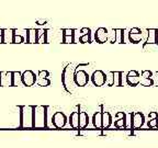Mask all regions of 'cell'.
I'll list each match as a JSON object with an SVG mask.
<instances>
[{"mask_svg": "<svg viewBox=\"0 0 158 148\" xmlns=\"http://www.w3.org/2000/svg\"><path fill=\"white\" fill-rule=\"evenodd\" d=\"M47 105H34L33 111V128H47Z\"/></svg>", "mask_w": 158, "mask_h": 148, "instance_id": "1", "label": "cell"}, {"mask_svg": "<svg viewBox=\"0 0 158 148\" xmlns=\"http://www.w3.org/2000/svg\"><path fill=\"white\" fill-rule=\"evenodd\" d=\"M20 128H33L34 105H20Z\"/></svg>", "mask_w": 158, "mask_h": 148, "instance_id": "2", "label": "cell"}, {"mask_svg": "<svg viewBox=\"0 0 158 148\" xmlns=\"http://www.w3.org/2000/svg\"><path fill=\"white\" fill-rule=\"evenodd\" d=\"M74 74H75V69L72 67V65L69 64L67 65L64 68L62 72V82L63 86H64L65 90L69 93H72V87L75 84L74 81Z\"/></svg>", "mask_w": 158, "mask_h": 148, "instance_id": "3", "label": "cell"}, {"mask_svg": "<svg viewBox=\"0 0 158 148\" xmlns=\"http://www.w3.org/2000/svg\"><path fill=\"white\" fill-rule=\"evenodd\" d=\"M89 79L90 78H89L88 72L82 70V69H79V67L77 66V68L75 69V74H74L75 84L78 87H85L88 84Z\"/></svg>", "mask_w": 158, "mask_h": 148, "instance_id": "4", "label": "cell"}, {"mask_svg": "<svg viewBox=\"0 0 158 148\" xmlns=\"http://www.w3.org/2000/svg\"><path fill=\"white\" fill-rule=\"evenodd\" d=\"M21 79H22V84L25 87H32L36 84V79L37 76L35 75L34 72L32 70H25V72H22V76H21Z\"/></svg>", "mask_w": 158, "mask_h": 148, "instance_id": "5", "label": "cell"}, {"mask_svg": "<svg viewBox=\"0 0 158 148\" xmlns=\"http://www.w3.org/2000/svg\"><path fill=\"white\" fill-rule=\"evenodd\" d=\"M91 81L96 87H102L106 82V74L100 69L96 70L91 76Z\"/></svg>", "mask_w": 158, "mask_h": 148, "instance_id": "6", "label": "cell"}, {"mask_svg": "<svg viewBox=\"0 0 158 148\" xmlns=\"http://www.w3.org/2000/svg\"><path fill=\"white\" fill-rule=\"evenodd\" d=\"M67 123V117L63 112H55L52 116V124L55 128H63Z\"/></svg>", "mask_w": 158, "mask_h": 148, "instance_id": "7", "label": "cell"}, {"mask_svg": "<svg viewBox=\"0 0 158 148\" xmlns=\"http://www.w3.org/2000/svg\"><path fill=\"white\" fill-rule=\"evenodd\" d=\"M108 30L106 27H99L97 29L96 33H94V39H96V42L100 43V44H103L108 41Z\"/></svg>", "mask_w": 158, "mask_h": 148, "instance_id": "8", "label": "cell"}, {"mask_svg": "<svg viewBox=\"0 0 158 148\" xmlns=\"http://www.w3.org/2000/svg\"><path fill=\"white\" fill-rule=\"evenodd\" d=\"M62 42L63 43H76L75 39V30L63 29L62 30Z\"/></svg>", "mask_w": 158, "mask_h": 148, "instance_id": "9", "label": "cell"}, {"mask_svg": "<svg viewBox=\"0 0 158 148\" xmlns=\"http://www.w3.org/2000/svg\"><path fill=\"white\" fill-rule=\"evenodd\" d=\"M131 118L133 128H139L144 124V121H145L143 113H141V112H134V113H132Z\"/></svg>", "mask_w": 158, "mask_h": 148, "instance_id": "10", "label": "cell"}, {"mask_svg": "<svg viewBox=\"0 0 158 148\" xmlns=\"http://www.w3.org/2000/svg\"><path fill=\"white\" fill-rule=\"evenodd\" d=\"M142 30H139L138 27H133V29L130 31L128 33V39L132 43L134 44H137L142 41Z\"/></svg>", "mask_w": 158, "mask_h": 148, "instance_id": "11", "label": "cell"}, {"mask_svg": "<svg viewBox=\"0 0 158 148\" xmlns=\"http://www.w3.org/2000/svg\"><path fill=\"white\" fill-rule=\"evenodd\" d=\"M126 81L130 86H137L139 82H141V77H139V74L136 70H132L127 74L126 76Z\"/></svg>", "mask_w": 158, "mask_h": 148, "instance_id": "12", "label": "cell"}, {"mask_svg": "<svg viewBox=\"0 0 158 148\" xmlns=\"http://www.w3.org/2000/svg\"><path fill=\"white\" fill-rule=\"evenodd\" d=\"M25 43H37V30L36 29L25 30Z\"/></svg>", "mask_w": 158, "mask_h": 148, "instance_id": "13", "label": "cell"}, {"mask_svg": "<svg viewBox=\"0 0 158 148\" xmlns=\"http://www.w3.org/2000/svg\"><path fill=\"white\" fill-rule=\"evenodd\" d=\"M1 87H12V72H1Z\"/></svg>", "mask_w": 158, "mask_h": 148, "instance_id": "14", "label": "cell"}, {"mask_svg": "<svg viewBox=\"0 0 158 148\" xmlns=\"http://www.w3.org/2000/svg\"><path fill=\"white\" fill-rule=\"evenodd\" d=\"M81 35L79 36V42L80 43H90L91 42V33H90V29L88 27H82L80 30Z\"/></svg>", "mask_w": 158, "mask_h": 148, "instance_id": "15", "label": "cell"}, {"mask_svg": "<svg viewBox=\"0 0 158 148\" xmlns=\"http://www.w3.org/2000/svg\"><path fill=\"white\" fill-rule=\"evenodd\" d=\"M116 116H118V120H116L115 123H114V126H115L116 128L126 127V115L125 114L122 113V112H118V113L116 114Z\"/></svg>", "mask_w": 158, "mask_h": 148, "instance_id": "16", "label": "cell"}, {"mask_svg": "<svg viewBox=\"0 0 158 148\" xmlns=\"http://www.w3.org/2000/svg\"><path fill=\"white\" fill-rule=\"evenodd\" d=\"M15 29H3V43H13Z\"/></svg>", "mask_w": 158, "mask_h": 148, "instance_id": "17", "label": "cell"}, {"mask_svg": "<svg viewBox=\"0 0 158 148\" xmlns=\"http://www.w3.org/2000/svg\"><path fill=\"white\" fill-rule=\"evenodd\" d=\"M112 124V116L109 112H102V128L106 130Z\"/></svg>", "mask_w": 158, "mask_h": 148, "instance_id": "18", "label": "cell"}, {"mask_svg": "<svg viewBox=\"0 0 158 148\" xmlns=\"http://www.w3.org/2000/svg\"><path fill=\"white\" fill-rule=\"evenodd\" d=\"M89 124V115L87 112L79 113V128H86Z\"/></svg>", "mask_w": 158, "mask_h": 148, "instance_id": "19", "label": "cell"}, {"mask_svg": "<svg viewBox=\"0 0 158 148\" xmlns=\"http://www.w3.org/2000/svg\"><path fill=\"white\" fill-rule=\"evenodd\" d=\"M102 112H97L94 114V117H92V123L94 126L98 130H102Z\"/></svg>", "mask_w": 158, "mask_h": 148, "instance_id": "20", "label": "cell"}, {"mask_svg": "<svg viewBox=\"0 0 158 148\" xmlns=\"http://www.w3.org/2000/svg\"><path fill=\"white\" fill-rule=\"evenodd\" d=\"M69 124L73 128H79V112H73L69 116Z\"/></svg>", "mask_w": 158, "mask_h": 148, "instance_id": "21", "label": "cell"}, {"mask_svg": "<svg viewBox=\"0 0 158 148\" xmlns=\"http://www.w3.org/2000/svg\"><path fill=\"white\" fill-rule=\"evenodd\" d=\"M146 44H158L157 42V30L149 29L148 30V39Z\"/></svg>", "mask_w": 158, "mask_h": 148, "instance_id": "22", "label": "cell"}, {"mask_svg": "<svg viewBox=\"0 0 158 148\" xmlns=\"http://www.w3.org/2000/svg\"><path fill=\"white\" fill-rule=\"evenodd\" d=\"M142 77L145 81L141 82L144 86H152L153 84V80H152V72L149 70H143L142 72Z\"/></svg>", "mask_w": 158, "mask_h": 148, "instance_id": "23", "label": "cell"}, {"mask_svg": "<svg viewBox=\"0 0 158 148\" xmlns=\"http://www.w3.org/2000/svg\"><path fill=\"white\" fill-rule=\"evenodd\" d=\"M37 43H48L47 30H37Z\"/></svg>", "mask_w": 158, "mask_h": 148, "instance_id": "24", "label": "cell"}, {"mask_svg": "<svg viewBox=\"0 0 158 148\" xmlns=\"http://www.w3.org/2000/svg\"><path fill=\"white\" fill-rule=\"evenodd\" d=\"M22 72H12V87H18L20 84H22Z\"/></svg>", "mask_w": 158, "mask_h": 148, "instance_id": "25", "label": "cell"}, {"mask_svg": "<svg viewBox=\"0 0 158 148\" xmlns=\"http://www.w3.org/2000/svg\"><path fill=\"white\" fill-rule=\"evenodd\" d=\"M114 39H113V42L115 41V42L118 43H123L124 42V30L122 29H115L114 30Z\"/></svg>", "mask_w": 158, "mask_h": 148, "instance_id": "26", "label": "cell"}, {"mask_svg": "<svg viewBox=\"0 0 158 148\" xmlns=\"http://www.w3.org/2000/svg\"><path fill=\"white\" fill-rule=\"evenodd\" d=\"M149 117H151L152 120L148 122V126H149V127H157L158 126V114L156 113V112H151V113H149Z\"/></svg>", "mask_w": 158, "mask_h": 148, "instance_id": "27", "label": "cell"}, {"mask_svg": "<svg viewBox=\"0 0 158 148\" xmlns=\"http://www.w3.org/2000/svg\"><path fill=\"white\" fill-rule=\"evenodd\" d=\"M122 72H113V78H114V86H122Z\"/></svg>", "mask_w": 158, "mask_h": 148, "instance_id": "28", "label": "cell"}, {"mask_svg": "<svg viewBox=\"0 0 158 148\" xmlns=\"http://www.w3.org/2000/svg\"><path fill=\"white\" fill-rule=\"evenodd\" d=\"M13 43H25V39L20 33H18V30L15 29V36H13Z\"/></svg>", "mask_w": 158, "mask_h": 148, "instance_id": "29", "label": "cell"}, {"mask_svg": "<svg viewBox=\"0 0 158 148\" xmlns=\"http://www.w3.org/2000/svg\"><path fill=\"white\" fill-rule=\"evenodd\" d=\"M108 86H114V78H113V72H110L109 74H106V82Z\"/></svg>", "mask_w": 158, "mask_h": 148, "instance_id": "30", "label": "cell"}, {"mask_svg": "<svg viewBox=\"0 0 158 148\" xmlns=\"http://www.w3.org/2000/svg\"><path fill=\"white\" fill-rule=\"evenodd\" d=\"M49 76V72L47 70H40L37 74V78L39 79H47Z\"/></svg>", "mask_w": 158, "mask_h": 148, "instance_id": "31", "label": "cell"}, {"mask_svg": "<svg viewBox=\"0 0 158 148\" xmlns=\"http://www.w3.org/2000/svg\"><path fill=\"white\" fill-rule=\"evenodd\" d=\"M147 47H149L151 49H153V51H156V49H158V44H144V48H147Z\"/></svg>", "mask_w": 158, "mask_h": 148, "instance_id": "32", "label": "cell"}, {"mask_svg": "<svg viewBox=\"0 0 158 148\" xmlns=\"http://www.w3.org/2000/svg\"><path fill=\"white\" fill-rule=\"evenodd\" d=\"M0 43H3V29H0Z\"/></svg>", "mask_w": 158, "mask_h": 148, "instance_id": "33", "label": "cell"}, {"mask_svg": "<svg viewBox=\"0 0 158 148\" xmlns=\"http://www.w3.org/2000/svg\"><path fill=\"white\" fill-rule=\"evenodd\" d=\"M45 23H46V21H45V20H37V21H36V24H40V25L45 24Z\"/></svg>", "mask_w": 158, "mask_h": 148, "instance_id": "34", "label": "cell"}, {"mask_svg": "<svg viewBox=\"0 0 158 148\" xmlns=\"http://www.w3.org/2000/svg\"><path fill=\"white\" fill-rule=\"evenodd\" d=\"M0 77H1V72H0ZM0 87H1V79H0Z\"/></svg>", "mask_w": 158, "mask_h": 148, "instance_id": "35", "label": "cell"}]
</instances>
